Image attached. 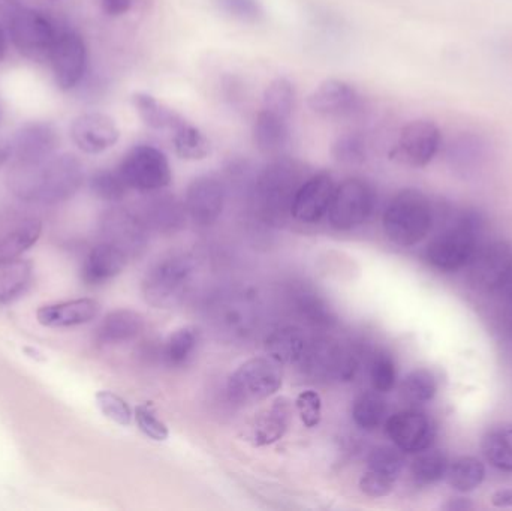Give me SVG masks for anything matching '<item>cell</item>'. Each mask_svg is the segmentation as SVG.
Listing matches in <instances>:
<instances>
[{"instance_id":"32","label":"cell","mask_w":512,"mask_h":511,"mask_svg":"<svg viewBox=\"0 0 512 511\" xmlns=\"http://www.w3.org/2000/svg\"><path fill=\"white\" fill-rule=\"evenodd\" d=\"M42 233V224L38 219H27L17 228L0 237V264L17 260L24 252L29 251Z\"/></svg>"},{"instance_id":"23","label":"cell","mask_w":512,"mask_h":511,"mask_svg":"<svg viewBox=\"0 0 512 511\" xmlns=\"http://www.w3.org/2000/svg\"><path fill=\"white\" fill-rule=\"evenodd\" d=\"M216 329L231 336H246L255 326V303L243 294L222 297L213 306Z\"/></svg>"},{"instance_id":"40","label":"cell","mask_w":512,"mask_h":511,"mask_svg":"<svg viewBox=\"0 0 512 511\" xmlns=\"http://www.w3.org/2000/svg\"><path fill=\"white\" fill-rule=\"evenodd\" d=\"M483 453L493 467L512 473V428L489 432L483 440Z\"/></svg>"},{"instance_id":"43","label":"cell","mask_w":512,"mask_h":511,"mask_svg":"<svg viewBox=\"0 0 512 511\" xmlns=\"http://www.w3.org/2000/svg\"><path fill=\"white\" fill-rule=\"evenodd\" d=\"M331 155L339 164L361 165L367 159L366 140L358 132H346L334 141Z\"/></svg>"},{"instance_id":"51","label":"cell","mask_w":512,"mask_h":511,"mask_svg":"<svg viewBox=\"0 0 512 511\" xmlns=\"http://www.w3.org/2000/svg\"><path fill=\"white\" fill-rule=\"evenodd\" d=\"M474 509V504L465 498H454V500L448 501L444 506V510L448 511H468Z\"/></svg>"},{"instance_id":"37","label":"cell","mask_w":512,"mask_h":511,"mask_svg":"<svg viewBox=\"0 0 512 511\" xmlns=\"http://www.w3.org/2000/svg\"><path fill=\"white\" fill-rule=\"evenodd\" d=\"M387 401L382 393L366 392L357 396L352 405V420L363 431H376L387 417Z\"/></svg>"},{"instance_id":"56","label":"cell","mask_w":512,"mask_h":511,"mask_svg":"<svg viewBox=\"0 0 512 511\" xmlns=\"http://www.w3.org/2000/svg\"><path fill=\"white\" fill-rule=\"evenodd\" d=\"M510 327H511V330H512V315H511V320H510Z\"/></svg>"},{"instance_id":"30","label":"cell","mask_w":512,"mask_h":511,"mask_svg":"<svg viewBox=\"0 0 512 511\" xmlns=\"http://www.w3.org/2000/svg\"><path fill=\"white\" fill-rule=\"evenodd\" d=\"M132 104H134L135 111L143 120L144 125L153 129V131H167L173 134L186 120L182 114L177 113L176 110L168 107L164 102L158 101L155 96L149 95V93H135L132 96Z\"/></svg>"},{"instance_id":"26","label":"cell","mask_w":512,"mask_h":511,"mask_svg":"<svg viewBox=\"0 0 512 511\" xmlns=\"http://www.w3.org/2000/svg\"><path fill=\"white\" fill-rule=\"evenodd\" d=\"M291 120L261 110L254 123V143L259 152L280 156L291 143Z\"/></svg>"},{"instance_id":"9","label":"cell","mask_w":512,"mask_h":511,"mask_svg":"<svg viewBox=\"0 0 512 511\" xmlns=\"http://www.w3.org/2000/svg\"><path fill=\"white\" fill-rule=\"evenodd\" d=\"M9 35L24 57L32 62H45L50 59L59 33L41 12L18 6L9 17Z\"/></svg>"},{"instance_id":"49","label":"cell","mask_w":512,"mask_h":511,"mask_svg":"<svg viewBox=\"0 0 512 511\" xmlns=\"http://www.w3.org/2000/svg\"><path fill=\"white\" fill-rule=\"evenodd\" d=\"M102 11L111 17H119L126 14L132 8L134 0H99Z\"/></svg>"},{"instance_id":"52","label":"cell","mask_w":512,"mask_h":511,"mask_svg":"<svg viewBox=\"0 0 512 511\" xmlns=\"http://www.w3.org/2000/svg\"><path fill=\"white\" fill-rule=\"evenodd\" d=\"M496 294H498L504 302L512 303V269L510 273H508L507 278H505V281L502 282L499 290L496 291Z\"/></svg>"},{"instance_id":"14","label":"cell","mask_w":512,"mask_h":511,"mask_svg":"<svg viewBox=\"0 0 512 511\" xmlns=\"http://www.w3.org/2000/svg\"><path fill=\"white\" fill-rule=\"evenodd\" d=\"M385 432L400 452L417 455L432 446L436 437V426L427 414L417 410H405L393 414L387 420Z\"/></svg>"},{"instance_id":"6","label":"cell","mask_w":512,"mask_h":511,"mask_svg":"<svg viewBox=\"0 0 512 511\" xmlns=\"http://www.w3.org/2000/svg\"><path fill=\"white\" fill-rule=\"evenodd\" d=\"M117 171L129 189L143 194L162 191L173 180L167 155L152 144H137L129 149Z\"/></svg>"},{"instance_id":"19","label":"cell","mask_w":512,"mask_h":511,"mask_svg":"<svg viewBox=\"0 0 512 511\" xmlns=\"http://www.w3.org/2000/svg\"><path fill=\"white\" fill-rule=\"evenodd\" d=\"M60 135L48 122H29L20 126L11 140L12 158L20 164L45 161L59 147Z\"/></svg>"},{"instance_id":"22","label":"cell","mask_w":512,"mask_h":511,"mask_svg":"<svg viewBox=\"0 0 512 511\" xmlns=\"http://www.w3.org/2000/svg\"><path fill=\"white\" fill-rule=\"evenodd\" d=\"M101 305L95 299H75L44 305L36 311V320L50 329L83 326L95 320Z\"/></svg>"},{"instance_id":"42","label":"cell","mask_w":512,"mask_h":511,"mask_svg":"<svg viewBox=\"0 0 512 511\" xmlns=\"http://www.w3.org/2000/svg\"><path fill=\"white\" fill-rule=\"evenodd\" d=\"M89 188L96 198L108 203L122 201L129 189L119 171L111 170H99L93 173L90 176Z\"/></svg>"},{"instance_id":"35","label":"cell","mask_w":512,"mask_h":511,"mask_svg":"<svg viewBox=\"0 0 512 511\" xmlns=\"http://www.w3.org/2000/svg\"><path fill=\"white\" fill-rule=\"evenodd\" d=\"M201 342V332L195 326H183L174 330L165 342V362L173 368L188 365Z\"/></svg>"},{"instance_id":"3","label":"cell","mask_w":512,"mask_h":511,"mask_svg":"<svg viewBox=\"0 0 512 511\" xmlns=\"http://www.w3.org/2000/svg\"><path fill=\"white\" fill-rule=\"evenodd\" d=\"M484 216L478 210L465 209L453 224L439 233L426 249V260L441 272L465 269L480 248Z\"/></svg>"},{"instance_id":"5","label":"cell","mask_w":512,"mask_h":511,"mask_svg":"<svg viewBox=\"0 0 512 511\" xmlns=\"http://www.w3.org/2000/svg\"><path fill=\"white\" fill-rule=\"evenodd\" d=\"M435 210L432 201L420 189L397 192L382 216L385 236L397 246L409 248L423 242L433 228Z\"/></svg>"},{"instance_id":"55","label":"cell","mask_w":512,"mask_h":511,"mask_svg":"<svg viewBox=\"0 0 512 511\" xmlns=\"http://www.w3.org/2000/svg\"><path fill=\"white\" fill-rule=\"evenodd\" d=\"M0 122H2V108H0Z\"/></svg>"},{"instance_id":"16","label":"cell","mask_w":512,"mask_h":511,"mask_svg":"<svg viewBox=\"0 0 512 511\" xmlns=\"http://www.w3.org/2000/svg\"><path fill=\"white\" fill-rule=\"evenodd\" d=\"M225 198H227V191L221 179L212 174L198 176L189 183L186 191V212L195 224L200 227H210L221 218Z\"/></svg>"},{"instance_id":"53","label":"cell","mask_w":512,"mask_h":511,"mask_svg":"<svg viewBox=\"0 0 512 511\" xmlns=\"http://www.w3.org/2000/svg\"><path fill=\"white\" fill-rule=\"evenodd\" d=\"M12 158L11 141L0 138V168Z\"/></svg>"},{"instance_id":"17","label":"cell","mask_w":512,"mask_h":511,"mask_svg":"<svg viewBox=\"0 0 512 511\" xmlns=\"http://www.w3.org/2000/svg\"><path fill=\"white\" fill-rule=\"evenodd\" d=\"M361 95L348 81H322L309 95L307 105L316 116L324 119H345L354 116L361 108Z\"/></svg>"},{"instance_id":"39","label":"cell","mask_w":512,"mask_h":511,"mask_svg":"<svg viewBox=\"0 0 512 511\" xmlns=\"http://www.w3.org/2000/svg\"><path fill=\"white\" fill-rule=\"evenodd\" d=\"M450 461L441 450H423L412 462L411 473L418 485L429 486L441 482L447 476Z\"/></svg>"},{"instance_id":"28","label":"cell","mask_w":512,"mask_h":511,"mask_svg":"<svg viewBox=\"0 0 512 511\" xmlns=\"http://www.w3.org/2000/svg\"><path fill=\"white\" fill-rule=\"evenodd\" d=\"M144 330V317L132 309H116L105 315L96 330V339L102 345H119L134 341Z\"/></svg>"},{"instance_id":"54","label":"cell","mask_w":512,"mask_h":511,"mask_svg":"<svg viewBox=\"0 0 512 511\" xmlns=\"http://www.w3.org/2000/svg\"><path fill=\"white\" fill-rule=\"evenodd\" d=\"M6 48H8V44H6V35L5 32H3L2 27H0V62L5 59Z\"/></svg>"},{"instance_id":"12","label":"cell","mask_w":512,"mask_h":511,"mask_svg":"<svg viewBox=\"0 0 512 511\" xmlns=\"http://www.w3.org/2000/svg\"><path fill=\"white\" fill-rule=\"evenodd\" d=\"M104 242L119 248L128 258H138L149 245V227L140 215L113 207L101 216L99 222Z\"/></svg>"},{"instance_id":"7","label":"cell","mask_w":512,"mask_h":511,"mask_svg":"<svg viewBox=\"0 0 512 511\" xmlns=\"http://www.w3.org/2000/svg\"><path fill=\"white\" fill-rule=\"evenodd\" d=\"M282 383L279 363L270 357H255L233 372L228 380V395L236 404L252 405L276 395Z\"/></svg>"},{"instance_id":"34","label":"cell","mask_w":512,"mask_h":511,"mask_svg":"<svg viewBox=\"0 0 512 511\" xmlns=\"http://www.w3.org/2000/svg\"><path fill=\"white\" fill-rule=\"evenodd\" d=\"M487 155V144L484 138L475 132H462L450 144V159L454 167L462 171L480 167Z\"/></svg>"},{"instance_id":"29","label":"cell","mask_w":512,"mask_h":511,"mask_svg":"<svg viewBox=\"0 0 512 511\" xmlns=\"http://www.w3.org/2000/svg\"><path fill=\"white\" fill-rule=\"evenodd\" d=\"M186 215L185 204L180 203L174 195L158 194L147 201L141 218L147 227L159 233H176L185 224Z\"/></svg>"},{"instance_id":"21","label":"cell","mask_w":512,"mask_h":511,"mask_svg":"<svg viewBox=\"0 0 512 511\" xmlns=\"http://www.w3.org/2000/svg\"><path fill=\"white\" fill-rule=\"evenodd\" d=\"M303 362H306L307 369L313 375L343 381L352 380L358 366L354 354L330 341L309 344Z\"/></svg>"},{"instance_id":"36","label":"cell","mask_w":512,"mask_h":511,"mask_svg":"<svg viewBox=\"0 0 512 511\" xmlns=\"http://www.w3.org/2000/svg\"><path fill=\"white\" fill-rule=\"evenodd\" d=\"M445 479L454 491L468 494L483 485L486 467L480 459L463 456L450 464Z\"/></svg>"},{"instance_id":"24","label":"cell","mask_w":512,"mask_h":511,"mask_svg":"<svg viewBox=\"0 0 512 511\" xmlns=\"http://www.w3.org/2000/svg\"><path fill=\"white\" fill-rule=\"evenodd\" d=\"M129 258L116 246L102 240L84 260L81 278L87 285H102L125 270Z\"/></svg>"},{"instance_id":"31","label":"cell","mask_w":512,"mask_h":511,"mask_svg":"<svg viewBox=\"0 0 512 511\" xmlns=\"http://www.w3.org/2000/svg\"><path fill=\"white\" fill-rule=\"evenodd\" d=\"M33 264L17 258L0 264V305H8L21 296L32 281Z\"/></svg>"},{"instance_id":"2","label":"cell","mask_w":512,"mask_h":511,"mask_svg":"<svg viewBox=\"0 0 512 511\" xmlns=\"http://www.w3.org/2000/svg\"><path fill=\"white\" fill-rule=\"evenodd\" d=\"M310 174L307 165L298 159L277 156L271 161L255 182V206L262 218L279 222L291 215L295 194Z\"/></svg>"},{"instance_id":"4","label":"cell","mask_w":512,"mask_h":511,"mask_svg":"<svg viewBox=\"0 0 512 511\" xmlns=\"http://www.w3.org/2000/svg\"><path fill=\"white\" fill-rule=\"evenodd\" d=\"M197 275V261L188 252L159 258L141 281V294L155 309H173L188 296Z\"/></svg>"},{"instance_id":"13","label":"cell","mask_w":512,"mask_h":511,"mask_svg":"<svg viewBox=\"0 0 512 511\" xmlns=\"http://www.w3.org/2000/svg\"><path fill=\"white\" fill-rule=\"evenodd\" d=\"M48 60H50L54 80L59 89H74L86 74V42L77 32L65 30L57 35Z\"/></svg>"},{"instance_id":"20","label":"cell","mask_w":512,"mask_h":511,"mask_svg":"<svg viewBox=\"0 0 512 511\" xmlns=\"http://www.w3.org/2000/svg\"><path fill=\"white\" fill-rule=\"evenodd\" d=\"M71 137L75 146L87 155H99L119 141L120 129L107 114L86 113L72 122Z\"/></svg>"},{"instance_id":"27","label":"cell","mask_w":512,"mask_h":511,"mask_svg":"<svg viewBox=\"0 0 512 511\" xmlns=\"http://www.w3.org/2000/svg\"><path fill=\"white\" fill-rule=\"evenodd\" d=\"M310 342L303 330L297 326H283L273 330L265 339V351L274 362L282 365H297L303 362Z\"/></svg>"},{"instance_id":"18","label":"cell","mask_w":512,"mask_h":511,"mask_svg":"<svg viewBox=\"0 0 512 511\" xmlns=\"http://www.w3.org/2000/svg\"><path fill=\"white\" fill-rule=\"evenodd\" d=\"M334 191H336V185L330 174L325 171L310 174L292 201V218L303 224H316L321 221L324 216H327Z\"/></svg>"},{"instance_id":"8","label":"cell","mask_w":512,"mask_h":511,"mask_svg":"<svg viewBox=\"0 0 512 511\" xmlns=\"http://www.w3.org/2000/svg\"><path fill=\"white\" fill-rule=\"evenodd\" d=\"M376 192L360 177L343 180L334 191L328 221L337 231H352L369 221L375 212Z\"/></svg>"},{"instance_id":"25","label":"cell","mask_w":512,"mask_h":511,"mask_svg":"<svg viewBox=\"0 0 512 511\" xmlns=\"http://www.w3.org/2000/svg\"><path fill=\"white\" fill-rule=\"evenodd\" d=\"M292 420V405L286 398L271 402L270 407L259 411L252 423V440L255 446H270L282 440Z\"/></svg>"},{"instance_id":"10","label":"cell","mask_w":512,"mask_h":511,"mask_svg":"<svg viewBox=\"0 0 512 511\" xmlns=\"http://www.w3.org/2000/svg\"><path fill=\"white\" fill-rule=\"evenodd\" d=\"M444 146V135L433 120L415 119L406 123L397 138L393 156L412 168L427 167Z\"/></svg>"},{"instance_id":"33","label":"cell","mask_w":512,"mask_h":511,"mask_svg":"<svg viewBox=\"0 0 512 511\" xmlns=\"http://www.w3.org/2000/svg\"><path fill=\"white\" fill-rule=\"evenodd\" d=\"M174 150L177 156L186 161H201L212 152L209 138L197 126L185 120L176 131L171 134Z\"/></svg>"},{"instance_id":"47","label":"cell","mask_w":512,"mask_h":511,"mask_svg":"<svg viewBox=\"0 0 512 511\" xmlns=\"http://www.w3.org/2000/svg\"><path fill=\"white\" fill-rule=\"evenodd\" d=\"M135 422H137L138 429L150 440L162 443L170 437L167 423L159 419L158 413L150 402H144L135 408Z\"/></svg>"},{"instance_id":"38","label":"cell","mask_w":512,"mask_h":511,"mask_svg":"<svg viewBox=\"0 0 512 511\" xmlns=\"http://www.w3.org/2000/svg\"><path fill=\"white\" fill-rule=\"evenodd\" d=\"M297 107V90L294 83L285 77L276 78L268 84L262 95L261 110L291 120Z\"/></svg>"},{"instance_id":"15","label":"cell","mask_w":512,"mask_h":511,"mask_svg":"<svg viewBox=\"0 0 512 511\" xmlns=\"http://www.w3.org/2000/svg\"><path fill=\"white\" fill-rule=\"evenodd\" d=\"M405 467L402 452L394 447L381 446L372 450L367 467L360 479V489L370 498H384L393 492Z\"/></svg>"},{"instance_id":"11","label":"cell","mask_w":512,"mask_h":511,"mask_svg":"<svg viewBox=\"0 0 512 511\" xmlns=\"http://www.w3.org/2000/svg\"><path fill=\"white\" fill-rule=\"evenodd\" d=\"M468 269V282L480 293H495L512 269V243L507 240L481 245Z\"/></svg>"},{"instance_id":"45","label":"cell","mask_w":512,"mask_h":511,"mask_svg":"<svg viewBox=\"0 0 512 511\" xmlns=\"http://www.w3.org/2000/svg\"><path fill=\"white\" fill-rule=\"evenodd\" d=\"M219 11L246 24H258L265 18L264 6L259 0H215Z\"/></svg>"},{"instance_id":"41","label":"cell","mask_w":512,"mask_h":511,"mask_svg":"<svg viewBox=\"0 0 512 511\" xmlns=\"http://www.w3.org/2000/svg\"><path fill=\"white\" fill-rule=\"evenodd\" d=\"M403 398L411 404H427L438 393V381L429 369H415L402 381Z\"/></svg>"},{"instance_id":"50","label":"cell","mask_w":512,"mask_h":511,"mask_svg":"<svg viewBox=\"0 0 512 511\" xmlns=\"http://www.w3.org/2000/svg\"><path fill=\"white\" fill-rule=\"evenodd\" d=\"M492 504L498 509L512 507V489H501V491L495 492L492 497Z\"/></svg>"},{"instance_id":"44","label":"cell","mask_w":512,"mask_h":511,"mask_svg":"<svg viewBox=\"0 0 512 511\" xmlns=\"http://www.w3.org/2000/svg\"><path fill=\"white\" fill-rule=\"evenodd\" d=\"M370 381L376 392L390 393L397 384V365L394 357L388 351L375 353L370 362Z\"/></svg>"},{"instance_id":"46","label":"cell","mask_w":512,"mask_h":511,"mask_svg":"<svg viewBox=\"0 0 512 511\" xmlns=\"http://www.w3.org/2000/svg\"><path fill=\"white\" fill-rule=\"evenodd\" d=\"M96 405L111 422L120 426H129L132 422V410L122 396L110 390H99L95 396Z\"/></svg>"},{"instance_id":"1","label":"cell","mask_w":512,"mask_h":511,"mask_svg":"<svg viewBox=\"0 0 512 511\" xmlns=\"http://www.w3.org/2000/svg\"><path fill=\"white\" fill-rule=\"evenodd\" d=\"M8 188L26 203L59 204L71 200L84 183V168L77 156L63 153L41 162H14Z\"/></svg>"},{"instance_id":"48","label":"cell","mask_w":512,"mask_h":511,"mask_svg":"<svg viewBox=\"0 0 512 511\" xmlns=\"http://www.w3.org/2000/svg\"><path fill=\"white\" fill-rule=\"evenodd\" d=\"M295 408L306 428H316L321 423L322 399L315 390H303L295 399Z\"/></svg>"}]
</instances>
